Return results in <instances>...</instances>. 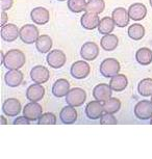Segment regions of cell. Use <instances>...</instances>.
Masks as SVG:
<instances>
[{"label": "cell", "mask_w": 152, "mask_h": 159, "mask_svg": "<svg viewBox=\"0 0 152 159\" xmlns=\"http://www.w3.org/2000/svg\"><path fill=\"white\" fill-rule=\"evenodd\" d=\"M46 61L50 68L61 69L66 64L67 57H66V54H65L62 50L54 49V50H51L48 54H47Z\"/></svg>", "instance_id": "8992f818"}, {"label": "cell", "mask_w": 152, "mask_h": 159, "mask_svg": "<svg viewBox=\"0 0 152 159\" xmlns=\"http://www.w3.org/2000/svg\"><path fill=\"white\" fill-rule=\"evenodd\" d=\"M70 83L67 79H58L53 83L52 85V95L56 98L66 97L67 94L70 91Z\"/></svg>", "instance_id": "44dd1931"}, {"label": "cell", "mask_w": 152, "mask_h": 159, "mask_svg": "<svg viewBox=\"0 0 152 159\" xmlns=\"http://www.w3.org/2000/svg\"><path fill=\"white\" fill-rule=\"evenodd\" d=\"M30 18L32 22L38 25H45L50 20V13L47 8L43 7H35L30 11Z\"/></svg>", "instance_id": "4fadbf2b"}, {"label": "cell", "mask_w": 152, "mask_h": 159, "mask_svg": "<svg viewBox=\"0 0 152 159\" xmlns=\"http://www.w3.org/2000/svg\"><path fill=\"white\" fill-rule=\"evenodd\" d=\"M0 124H1V125H7V119H5L4 116H0Z\"/></svg>", "instance_id": "74e56055"}, {"label": "cell", "mask_w": 152, "mask_h": 159, "mask_svg": "<svg viewBox=\"0 0 152 159\" xmlns=\"http://www.w3.org/2000/svg\"><path fill=\"white\" fill-rule=\"evenodd\" d=\"M135 116L139 120H150L152 118V103L151 101L143 100L136 104Z\"/></svg>", "instance_id": "52a82bcc"}, {"label": "cell", "mask_w": 152, "mask_h": 159, "mask_svg": "<svg viewBox=\"0 0 152 159\" xmlns=\"http://www.w3.org/2000/svg\"><path fill=\"white\" fill-rule=\"evenodd\" d=\"M7 20H8V16H7V11H2V13H1V19H0V25H1V27H2V26H4L5 24H7Z\"/></svg>", "instance_id": "8d00e7d4"}, {"label": "cell", "mask_w": 152, "mask_h": 159, "mask_svg": "<svg viewBox=\"0 0 152 159\" xmlns=\"http://www.w3.org/2000/svg\"><path fill=\"white\" fill-rule=\"evenodd\" d=\"M59 120L62 121V124L71 125L76 122L77 120V111L73 106H65L64 108L59 112Z\"/></svg>", "instance_id": "7402d4cb"}, {"label": "cell", "mask_w": 152, "mask_h": 159, "mask_svg": "<svg viewBox=\"0 0 152 159\" xmlns=\"http://www.w3.org/2000/svg\"><path fill=\"white\" fill-rule=\"evenodd\" d=\"M91 67L86 61H77L72 64L70 69V73L75 79H85L90 75Z\"/></svg>", "instance_id": "5b68a950"}, {"label": "cell", "mask_w": 152, "mask_h": 159, "mask_svg": "<svg viewBox=\"0 0 152 159\" xmlns=\"http://www.w3.org/2000/svg\"><path fill=\"white\" fill-rule=\"evenodd\" d=\"M13 4L14 0H0V7H1V11H3L11 10L13 7Z\"/></svg>", "instance_id": "e575fe53"}, {"label": "cell", "mask_w": 152, "mask_h": 159, "mask_svg": "<svg viewBox=\"0 0 152 159\" xmlns=\"http://www.w3.org/2000/svg\"><path fill=\"white\" fill-rule=\"evenodd\" d=\"M105 8L104 0H89L85 7V11L94 14H101Z\"/></svg>", "instance_id": "f546056e"}, {"label": "cell", "mask_w": 152, "mask_h": 159, "mask_svg": "<svg viewBox=\"0 0 152 159\" xmlns=\"http://www.w3.org/2000/svg\"><path fill=\"white\" fill-rule=\"evenodd\" d=\"M86 100V93L80 88L71 89L66 96V103L70 106L78 107L85 103Z\"/></svg>", "instance_id": "277c9868"}, {"label": "cell", "mask_w": 152, "mask_h": 159, "mask_svg": "<svg viewBox=\"0 0 152 159\" xmlns=\"http://www.w3.org/2000/svg\"><path fill=\"white\" fill-rule=\"evenodd\" d=\"M119 45V39L115 34H105L101 38L100 46L105 51H114Z\"/></svg>", "instance_id": "d4e9b609"}, {"label": "cell", "mask_w": 152, "mask_h": 159, "mask_svg": "<svg viewBox=\"0 0 152 159\" xmlns=\"http://www.w3.org/2000/svg\"><path fill=\"white\" fill-rule=\"evenodd\" d=\"M136 59L140 65L148 66L152 62V51L147 47H143L136 51Z\"/></svg>", "instance_id": "484cf974"}, {"label": "cell", "mask_w": 152, "mask_h": 159, "mask_svg": "<svg viewBox=\"0 0 152 159\" xmlns=\"http://www.w3.org/2000/svg\"><path fill=\"white\" fill-rule=\"evenodd\" d=\"M100 20L101 19L98 16V14L85 11L81 16V18H80V24L86 30H94L95 28H98Z\"/></svg>", "instance_id": "e0dca14e"}, {"label": "cell", "mask_w": 152, "mask_h": 159, "mask_svg": "<svg viewBox=\"0 0 152 159\" xmlns=\"http://www.w3.org/2000/svg\"><path fill=\"white\" fill-rule=\"evenodd\" d=\"M38 124L39 125H55L56 116L54 113H52V112H45L38 120Z\"/></svg>", "instance_id": "d6a6232c"}, {"label": "cell", "mask_w": 152, "mask_h": 159, "mask_svg": "<svg viewBox=\"0 0 152 159\" xmlns=\"http://www.w3.org/2000/svg\"><path fill=\"white\" fill-rule=\"evenodd\" d=\"M40 37L39 29L34 24H25L20 28L19 31V38L23 43L31 45L38 41Z\"/></svg>", "instance_id": "3957f363"}, {"label": "cell", "mask_w": 152, "mask_h": 159, "mask_svg": "<svg viewBox=\"0 0 152 159\" xmlns=\"http://www.w3.org/2000/svg\"><path fill=\"white\" fill-rule=\"evenodd\" d=\"M19 31L20 29L15 24L7 23L1 27L0 34H1V39L3 41L7 42V43H12V42H15L19 38Z\"/></svg>", "instance_id": "9a60e30c"}, {"label": "cell", "mask_w": 152, "mask_h": 159, "mask_svg": "<svg viewBox=\"0 0 152 159\" xmlns=\"http://www.w3.org/2000/svg\"><path fill=\"white\" fill-rule=\"evenodd\" d=\"M112 95L113 89L109 84H106V83L97 84L93 89V97L95 98V100H98L102 103L107 101L109 98H112Z\"/></svg>", "instance_id": "2e32d148"}, {"label": "cell", "mask_w": 152, "mask_h": 159, "mask_svg": "<svg viewBox=\"0 0 152 159\" xmlns=\"http://www.w3.org/2000/svg\"><path fill=\"white\" fill-rule=\"evenodd\" d=\"M43 108L42 105L38 102H30L27 103L23 108V116H26L29 121H38L40 116L43 115Z\"/></svg>", "instance_id": "8fae6325"}, {"label": "cell", "mask_w": 152, "mask_h": 159, "mask_svg": "<svg viewBox=\"0 0 152 159\" xmlns=\"http://www.w3.org/2000/svg\"><path fill=\"white\" fill-rule=\"evenodd\" d=\"M100 124L101 125H116V124H118V121L114 116V115L104 112L102 116L100 118Z\"/></svg>", "instance_id": "836d02e7"}, {"label": "cell", "mask_w": 152, "mask_h": 159, "mask_svg": "<svg viewBox=\"0 0 152 159\" xmlns=\"http://www.w3.org/2000/svg\"><path fill=\"white\" fill-rule=\"evenodd\" d=\"M121 70V66L116 58H105L100 64L99 71L100 74L105 78H112L119 74Z\"/></svg>", "instance_id": "7a4b0ae2"}, {"label": "cell", "mask_w": 152, "mask_h": 159, "mask_svg": "<svg viewBox=\"0 0 152 159\" xmlns=\"http://www.w3.org/2000/svg\"><path fill=\"white\" fill-rule=\"evenodd\" d=\"M30 78L35 83L43 84L46 83L50 78V72L44 66H35L30 71Z\"/></svg>", "instance_id": "9c48e42d"}, {"label": "cell", "mask_w": 152, "mask_h": 159, "mask_svg": "<svg viewBox=\"0 0 152 159\" xmlns=\"http://www.w3.org/2000/svg\"><path fill=\"white\" fill-rule=\"evenodd\" d=\"M121 108V101L118 98H109L108 100L103 102V109L105 113H112L115 115Z\"/></svg>", "instance_id": "f1b7e54d"}, {"label": "cell", "mask_w": 152, "mask_h": 159, "mask_svg": "<svg viewBox=\"0 0 152 159\" xmlns=\"http://www.w3.org/2000/svg\"><path fill=\"white\" fill-rule=\"evenodd\" d=\"M26 62L25 54L21 50L12 49L5 53L4 61L2 65L7 70H20Z\"/></svg>", "instance_id": "6da1fadb"}, {"label": "cell", "mask_w": 152, "mask_h": 159, "mask_svg": "<svg viewBox=\"0 0 152 159\" xmlns=\"http://www.w3.org/2000/svg\"><path fill=\"white\" fill-rule=\"evenodd\" d=\"M112 18H113V20H114L116 26L120 28L126 27L128 25V23H129V21L131 20L129 17V14H128V11L125 10L124 7L115 8L112 14Z\"/></svg>", "instance_id": "5bb4252c"}, {"label": "cell", "mask_w": 152, "mask_h": 159, "mask_svg": "<svg viewBox=\"0 0 152 159\" xmlns=\"http://www.w3.org/2000/svg\"><path fill=\"white\" fill-rule=\"evenodd\" d=\"M14 125H29L30 124V121L26 118V116H18V118L13 122Z\"/></svg>", "instance_id": "d590c367"}, {"label": "cell", "mask_w": 152, "mask_h": 159, "mask_svg": "<svg viewBox=\"0 0 152 159\" xmlns=\"http://www.w3.org/2000/svg\"><path fill=\"white\" fill-rule=\"evenodd\" d=\"M128 14H129L130 19L133 21H142L147 16V7L143 3L136 2L131 4L128 8Z\"/></svg>", "instance_id": "ffe728a7"}, {"label": "cell", "mask_w": 152, "mask_h": 159, "mask_svg": "<svg viewBox=\"0 0 152 159\" xmlns=\"http://www.w3.org/2000/svg\"><path fill=\"white\" fill-rule=\"evenodd\" d=\"M150 101H151V103H152V95H151V100Z\"/></svg>", "instance_id": "b9f144b4"}, {"label": "cell", "mask_w": 152, "mask_h": 159, "mask_svg": "<svg viewBox=\"0 0 152 159\" xmlns=\"http://www.w3.org/2000/svg\"><path fill=\"white\" fill-rule=\"evenodd\" d=\"M150 124H151V125H152V118H151V119H150Z\"/></svg>", "instance_id": "60d3db41"}, {"label": "cell", "mask_w": 152, "mask_h": 159, "mask_svg": "<svg viewBox=\"0 0 152 159\" xmlns=\"http://www.w3.org/2000/svg\"><path fill=\"white\" fill-rule=\"evenodd\" d=\"M128 85V79L124 74H118L111 78L109 86L115 92H123Z\"/></svg>", "instance_id": "603a6c76"}, {"label": "cell", "mask_w": 152, "mask_h": 159, "mask_svg": "<svg viewBox=\"0 0 152 159\" xmlns=\"http://www.w3.org/2000/svg\"><path fill=\"white\" fill-rule=\"evenodd\" d=\"M86 0H68L67 5L68 8L74 14H79L81 11H85Z\"/></svg>", "instance_id": "1f68e13d"}, {"label": "cell", "mask_w": 152, "mask_h": 159, "mask_svg": "<svg viewBox=\"0 0 152 159\" xmlns=\"http://www.w3.org/2000/svg\"><path fill=\"white\" fill-rule=\"evenodd\" d=\"M85 115L90 120H98L100 119L104 113L103 103L98 100L91 101L85 106Z\"/></svg>", "instance_id": "7c38bea8"}, {"label": "cell", "mask_w": 152, "mask_h": 159, "mask_svg": "<svg viewBox=\"0 0 152 159\" xmlns=\"http://www.w3.org/2000/svg\"><path fill=\"white\" fill-rule=\"evenodd\" d=\"M45 96V89L42 84L34 83V84L29 85L26 89V98L30 102H39Z\"/></svg>", "instance_id": "ac0fdd59"}, {"label": "cell", "mask_w": 152, "mask_h": 159, "mask_svg": "<svg viewBox=\"0 0 152 159\" xmlns=\"http://www.w3.org/2000/svg\"><path fill=\"white\" fill-rule=\"evenodd\" d=\"M35 48L42 54L49 53L52 48V39L47 34H42L35 42Z\"/></svg>", "instance_id": "cb8c5ba5"}, {"label": "cell", "mask_w": 152, "mask_h": 159, "mask_svg": "<svg viewBox=\"0 0 152 159\" xmlns=\"http://www.w3.org/2000/svg\"><path fill=\"white\" fill-rule=\"evenodd\" d=\"M145 27L142 25V24H139V23H135L132 25L129 26L128 28V37H129L131 40L133 41H140L144 38L145 35Z\"/></svg>", "instance_id": "83f0119b"}, {"label": "cell", "mask_w": 152, "mask_h": 159, "mask_svg": "<svg viewBox=\"0 0 152 159\" xmlns=\"http://www.w3.org/2000/svg\"><path fill=\"white\" fill-rule=\"evenodd\" d=\"M24 75L20 70H8L4 75V81L10 88H17L23 82Z\"/></svg>", "instance_id": "d6986e66"}, {"label": "cell", "mask_w": 152, "mask_h": 159, "mask_svg": "<svg viewBox=\"0 0 152 159\" xmlns=\"http://www.w3.org/2000/svg\"><path fill=\"white\" fill-rule=\"evenodd\" d=\"M22 106L16 98H8L2 104V112L7 116H16L21 112Z\"/></svg>", "instance_id": "30bf717a"}, {"label": "cell", "mask_w": 152, "mask_h": 159, "mask_svg": "<svg viewBox=\"0 0 152 159\" xmlns=\"http://www.w3.org/2000/svg\"><path fill=\"white\" fill-rule=\"evenodd\" d=\"M138 92L141 96L150 97L152 95V79L151 78H144L138 84Z\"/></svg>", "instance_id": "4dcf8cb0"}, {"label": "cell", "mask_w": 152, "mask_h": 159, "mask_svg": "<svg viewBox=\"0 0 152 159\" xmlns=\"http://www.w3.org/2000/svg\"><path fill=\"white\" fill-rule=\"evenodd\" d=\"M149 3H150V7H152V0H149Z\"/></svg>", "instance_id": "f35d334b"}, {"label": "cell", "mask_w": 152, "mask_h": 159, "mask_svg": "<svg viewBox=\"0 0 152 159\" xmlns=\"http://www.w3.org/2000/svg\"><path fill=\"white\" fill-rule=\"evenodd\" d=\"M116 24L113 20V18L109 17H104L100 20V23L98 25V31L99 34L105 35V34H109L114 31Z\"/></svg>", "instance_id": "4316f807"}, {"label": "cell", "mask_w": 152, "mask_h": 159, "mask_svg": "<svg viewBox=\"0 0 152 159\" xmlns=\"http://www.w3.org/2000/svg\"><path fill=\"white\" fill-rule=\"evenodd\" d=\"M99 55V47L94 42H86L81 46L80 56L86 61H95Z\"/></svg>", "instance_id": "ba28073f"}, {"label": "cell", "mask_w": 152, "mask_h": 159, "mask_svg": "<svg viewBox=\"0 0 152 159\" xmlns=\"http://www.w3.org/2000/svg\"><path fill=\"white\" fill-rule=\"evenodd\" d=\"M58 1H59V2H62V1H68V0H58Z\"/></svg>", "instance_id": "ab89813d"}]
</instances>
